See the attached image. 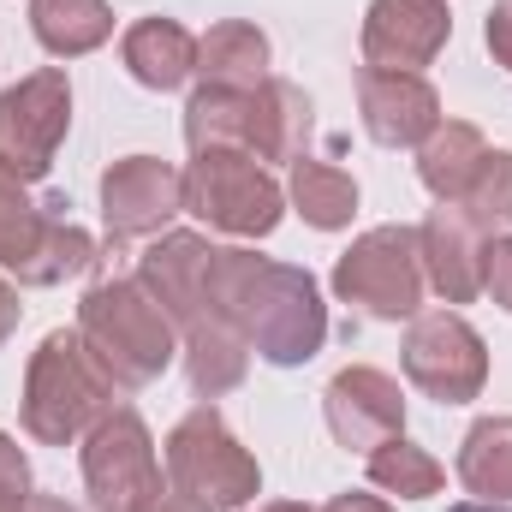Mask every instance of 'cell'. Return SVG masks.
<instances>
[{
	"instance_id": "1",
	"label": "cell",
	"mask_w": 512,
	"mask_h": 512,
	"mask_svg": "<svg viewBox=\"0 0 512 512\" xmlns=\"http://www.w3.org/2000/svg\"><path fill=\"white\" fill-rule=\"evenodd\" d=\"M84 328L108 346V364H114L120 382H143V376H155V370L167 364V322H161V310H155L143 292H131V286H102V292H90Z\"/></svg>"
},
{
	"instance_id": "2",
	"label": "cell",
	"mask_w": 512,
	"mask_h": 512,
	"mask_svg": "<svg viewBox=\"0 0 512 512\" xmlns=\"http://www.w3.org/2000/svg\"><path fill=\"white\" fill-rule=\"evenodd\" d=\"M173 477H179V489L191 495V501H203V507H239V501H251L256 495V465L227 441V429L209 417V411H197L179 435H173Z\"/></svg>"
},
{
	"instance_id": "3",
	"label": "cell",
	"mask_w": 512,
	"mask_h": 512,
	"mask_svg": "<svg viewBox=\"0 0 512 512\" xmlns=\"http://www.w3.org/2000/svg\"><path fill=\"white\" fill-rule=\"evenodd\" d=\"M191 191V209L215 227H233V233H268L280 221V191L256 173V161L245 155H203L185 179Z\"/></svg>"
},
{
	"instance_id": "4",
	"label": "cell",
	"mask_w": 512,
	"mask_h": 512,
	"mask_svg": "<svg viewBox=\"0 0 512 512\" xmlns=\"http://www.w3.org/2000/svg\"><path fill=\"white\" fill-rule=\"evenodd\" d=\"M60 131H66V84L54 72L0 96V155H6L12 173H24V179L48 173V155H54Z\"/></svg>"
},
{
	"instance_id": "5",
	"label": "cell",
	"mask_w": 512,
	"mask_h": 512,
	"mask_svg": "<svg viewBox=\"0 0 512 512\" xmlns=\"http://www.w3.org/2000/svg\"><path fill=\"white\" fill-rule=\"evenodd\" d=\"M411 382L429 387L435 399H471L483 382V340L459 316H423L405 346Z\"/></svg>"
},
{
	"instance_id": "6",
	"label": "cell",
	"mask_w": 512,
	"mask_h": 512,
	"mask_svg": "<svg viewBox=\"0 0 512 512\" xmlns=\"http://www.w3.org/2000/svg\"><path fill=\"white\" fill-rule=\"evenodd\" d=\"M334 286L364 304L370 316H405L417 304V268H411V233H370L340 262Z\"/></svg>"
},
{
	"instance_id": "7",
	"label": "cell",
	"mask_w": 512,
	"mask_h": 512,
	"mask_svg": "<svg viewBox=\"0 0 512 512\" xmlns=\"http://www.w3.org/2000/svg\"><path fill=\"white\" fill-rule=\"evenodd\" d=\"M90 489H96V507L108 512H137L155 495V459H149V441H143V423L120 411L114 423H102L96 447H90Z\"/></svg>"
},
{
	"instance_id": "8",
	"label": "cell",
	"mask_w": 512,
	"mask_h": 512,
	"mask_svg": "<svg viewBox=\"0 0 512 512\" xmlns=\"http://www.w3.org/2000/svg\"><path fill=\"white\" fill-rule=\"evenodd\" d=\"M364 42H370L376 60H393V72L423 66L447 42V12L435 0H376Z\"/></svg>"
},
{
	"instance_id": "9",
	"label": "cell",
	"mask_w": 512,
	"mask_h": 512,
	"mask_svg": "<svg viewBox=\"0 0 512 512\" xmlns=\"http://www.w3.org/2000/svg\"><path fill=\"white\" fill-rule=\"evenodd\" d=\"M102 197H108V227L126 239V233H143V227H155V221H167L179 209V179L161 161H143L137 155V161L108 173Z\"/></svg>"
},
{
	"instance_id": "10",
	"label": "cell",
	"mask_w": 512,
	"mask_h": 512,
	"mask_svg": "<svg viewBox=\"0 0 512 512\" xmlns=\"http://www.w3.org/2000/svg\"><path fill=\"white\" fill-rule=\"evenodd\" d=\"M364 126L376 143H411V137H423V131L435 126V96H429V84H417V78H382V72H370L364 78Z\"/></svg>"
},
{
	"instance_id": "11",
	"label": "cell",
	"mask_w": 512,
	"mask_h": 512,
	"mask_svg": "<svg viewBox=\"0 0 512 512\" xmlns=\"http://www.w3.org/2000/svg\"><path fill=\"white\" fill-rule=\"evenodd\" d=\"M334 393H346V399H358V411L352 405H328V417H334V435L346 441V447H364L376 429H399V393L387 376L376 370H352V376H340Z\"/></svg>"
},
{
	"instance_id": "12",
	"label": "cell",
	"mask_w": 512,
	"mask_h": 512,
	"mask_svg": "<svg viewBox=\"0 0 512 512\" xmlns=\"http://www.w3.org/2000/svg\"><path fill=\"white\" fill-rule=\"evenodd\" d=\"M126 60L149 90H173L191 72V36L179 24H137L126 36Z\"/></svg>"
},
{
	"instance_id": "13",
	"label": "cell",
	"mask_w": 512,
	"mask_h": 512,
	"mask_svg": "<svg viewBox=\"0 0 512 512\" xmlns=\"http://www.w3.org/2000/svg\"><path fill=\"white\" fill-rule=\"evenodd\" d=\"M423 239H429V268H435L441 292H447V298H471V292H477V256H471V227H465V215L441 209Z\"/></svg>"
},
{
	"instance_id": "14",
	"label": "cell",
	"mask_w": 512,
	"mask_h": 512,
	"mask_svg": "<svg viewBox=\"0 0 512 512\" xmlns=\"http://www.w3.org/2000/svg\"><path fill=\"white\" fill-rule=\"evenodd\" d=\"M483 161H489V155H483L477 131H471V126H453V131H441V137L423 149V185H429L435 197H465Z\"/></svg>"
},
{
	"instance_id": "15",
	"label": "cell",
	"mask_w": 512,
	"mask_h": 512,
	"mask_svg": "<svg viewBox=\"0 0 512 512\" xmlns=\"http://www.w3.org/2000/svg\"><path fill=\"white\" fill-rule=\"evenodd\" d=\"M36 36L54 54H78L108 36V12L102 0H36Z\"/></svg>"
},
{
	"instance_id": "16",
	"label": "cell",
	"mask_w": 512,
	"mask_h": 512,
	"mask_svg": "<svg viewBox=\"0 0 512 512\" xmlns=\"http://www.w3.org/2000/svg\"><path fill=\"white\" fill-rule=\"evenodd\" d=\"M465 483L483 495H512V423H477L459 459Z\"/></svg>"
},
{
	"instance_id": "17",
	"label": "cell",
	"mask_w": 512,
	"mask_h": 512,
	"mask_svg": "<svg viewBox=\"0 0 512 512\" xmlns=\"http://www.w3.org/2000/svg\"><path fill=\"white\" fill-rule=\"evenodd\" d=\"M292 191H298V203H304V215H310L316 227H340V221H352V209H358L352 179L334 173V167H316V161H298Z\"/></svg>"
},
{
	"instance_id": "18",
	"label": "cell",
	"mask_w": 512,
	"mask_h": 512,
	"mask_svg": "<svg viewBox=\"0 0 512 512\" xmlns=\"http://www.w3.org/2000/svg\"><path fill=\"white\" fill-rule=\"evenodd\" d=\"M370 477L382 483V489H393V495H435V483H441V465L435 459H423L417 447H405V441H387L382 453L370 459Z\"/></svg>"
},
{
	"instance_id": "19",
	"label": "cell",
	"mask_w": 512,
	"mask_h": 512,
	"mask_svg": "<svg viewBox=\"0 0 512 512\" xmlns=\"http://www.w3.org/2000/svg\"><path fill=\"white\" fill-rule=\"evenodd\" d=\"M262 54H268V48H262V36L233 24V30H221V36L203 48V72H209V78H215V90H221L227 78H256V72H262Z\"/></svg>"
},
{
	"instance_id": "20",
	"label": "cell",
	"mask_w": 512,
	"mask_h": 512,
	"mask_svg": "<svg viewBox=\"0 0 512 512\" xmlns=\"http://www.w3.org/2000/svg\"><path fill=\"white\" fill-rule=\"evenodd\" d=\"M465 197L483 209V221L507 227L512 221V155H489V161L477 167V191H465Z\"/></svg>"
},
{
	"instance_id": "21",
	"label": "cell",
	"mask_w": 512,
	"mask_h": 512,
	"mask_svg": "<svg viewBox=\"0 0 512 512\" xmlns=\"http://www.w3.org/2000/svg\"><path fill=\"white\" fill-rule=\"evenodd\" d=\"M489 286H495V298L512 310V239L489 251Z\"/></svg>"
},
{
	"instance_id": "22",
	"label": "cell",
	"mask_w": 512,
	"mask_h": 512,
	"mask_svg": "<svg viewBox=\"0 0 512 512\" xmlns=\"http://www.w3.org/2000/svg\"><path fill=\"white\" fill-rule=\"evenodd\" d=\"M489 48L501 54V66H512V0L489 18Z\"/></svg>"
},
{
	"instance_id": "23",
	"label": "cell",
	"mask_w": 512,
	"mask_h": 512,
	"mask_svg": "<svg viewBox=\"0 0 512 512\" xmlns=\"http://www.w3.org/2000/svg\"><path fill=\"white\" fill-rule=\"evenodd\" d=\"M328 512H382L376 501H358V495H346V501H334Z\"/></svg>"
},
{
	"instance_id": "24",
	"label": "cell",
	"mask_w": 512,
	"mask_h": 512,
	"mask_svg": "<svg viewBox=\"0 0 512 512\" xmlns=\"http://www.w3.org/2000/svg\"><path fill=\"white\" fill-rule=\"evenodd\" d=\"M0 316H6V322H12V298H0Z\"/></svg>"
},
{
	"instance_id": "25",
	"label": "cell",
	"mask_w": 512,
	"mask_h": 512,
	"mask_svg": "<svg viewBox=\"0 0 512 512\" xmlns=\"http://www.w3.org/2000/svg\"><path fill=\"white\" fill-rule=\"evenodd\" d=\"M459 512H489V507H459Z\"/></svg>"
},
{
	"instance_id": "26",
	"label": "cell",
	"mask_w": 512,
	"mask_h": 512,
	"mask_svg": "<svg viewBox=\"0 0 512 512\" xmlns=\"http://www.w3.org/2000/svg\"><path fill=\"white\" fill-rule=\"evenodd\" d=\"M280 512H292V507H280Z\"/></svg>"
}]
</instances>
